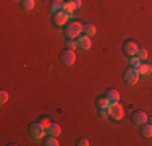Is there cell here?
<instances>
[{"instance_id":"cell-1","label":"cell","mask_w":152,"mask_h":146,"mask_svg":"<svg viewBox=\"0 0 152 146\" xmlns=\"http://www.w3.org/2000/svg\"><path fill=\"white\" fill-rule=\"evenodd\" d=\"M83 26H84L83 23L71 20L70 23H66V26H65V36H66L68 39L79 38V36H81V32H83Z\"/></svg>"},{"instance_id":"cell-2","label":"cell","mask_w":152,"mask_h":146,"mask_svg":"<svg viewBox=\"0 0 152 146\" xmlns=\"http://www.w3.org/2000/svg\"><path fill=\"white\" fill-rule=\"evenodd\" d=\"M139 70L134 67H128L125 72H123V80H125V83L126 85H129V86H133V85H136L137 81H139Z\"/></svg>"},{"instance_id":"cell-3","label":"cell","mask_w":152,"mask_h":146,"mask_svg":"<svg viewBox=\"0 0 152 146\" xmlns=\"http://www.w3.org/2000/svg\"><path fill=\"white\" fill-rule=\"evenodd\" d=\"M45 133H47V130L39 123V120L37 122H32L29 125V135H31L32 140H42Z\"/></svg>"},{"instance_id":"cell-4","label":"cell","mask_w":152,"mask_h":146,"mask_svg":"<svg viewBox=\"0 0 152 146\" xmlns=\"http://www.w3.org/2000/svg\"><path fill=\"white\" fill-rule=\"evenodd\" d=\"M70 21V18H68V15L63 12V10H60V12H55L52 15V23L53 26L57 28H61V26H66V23Z\"/></svg>"},{"instance_id":"cell-5","label":"cell","mask_w":152,"mask_h":146,"mask_svg":"<svg viewBox=\"0 0 152 146\" xmlns=\"http://www.w3.org/2000/svg\"><path fill=\"white\" fill-rule=\"evenodd\" d=\"M60 60L63 65H66V67H71V65H75L76 62V52L71 49H65L63 52L60 54Z\"/></svg>"},{"instance_id":"cell-6","label":"cell","mask_w":152,"mask_h":146,"mask_svg":"<svg viewBox=\"0 0 152 146\" xmlns=\"http://www.w3.org/2000/svg\"><path fill=\"white\" fill-rule=\"evenodd\" d=\"M123 54H125L126 57H133V55H136L137 54V49H139V46L136 44V41H125L123 42Z\"/></svg>"},{"instance_id":"cell-7","label":"cell","mask_w":152,"mask_h":146,"mask_svg":"<svg viewBox=\"0 0 152 146\" xmlns=\"http://www.w3.org/2000/svg\"><path fill=\"white\" fill-rule=\"evenodd\" d=\"M110 117L113 120H117V122H120V120L125 117V109H123L121 104H118V102H113L110 107Z\"/></svg>"},{"instance_id":"cell-8","label":"cell","mask_w":152,"mask_h":146,"mask_svg":"<svg viewBox=\"0 0 152 146\" xmlns=\"http://www.w3.org/2000/svg\"><path fill=\"white\" fill-rule=\"evenodd\" d=\"M147 119H149V115H147L144 111H136L134 114H133V123L137 125V127L144 125V123L147 122Z\"/></svg>"},{"instance_id":"cell-9","label":"cell","mask_w":152,"mask_h":146,"mask_svg":"<svg viewBox=\"0 0 152 146\" xmlns=\"http://www.w3.org/2000/svg\"><path fill=\"white\" fill-rule=\"evenodd\" d=\"M76 41H78V47H79L81 50H89V49H91V46H92L91 36H86V34L76 38Z\"/></svg>"},{"instance_id":"cell-10","label":"cell","mask_w":152,"mask_h":146,"mask_svg":"<svg viewBox=\"0 0 152 146\" xmlns=\"http://www.w3.org/2000/svg\"><path fill=\"white\" fill-rule=\"evenodd\" d=\"M139 75L141 76H147V75H151L152 73V65L151 63H147V62H142V63L139 65Z\"/></svg>"},{"instance_id":"cell-11","label":"cell","mask_w":152,"mask_h":146,"mask_svg":"<svg viewBox=\"0 0 152 146\" xmlns=\"http://www.w3.org/2000/svg\"><path fill=\"white\" fill-rule=\"evenodd\" d=\"M65 2H66V0H52V3H50V12L55 13V12H60V10H63Z\"/></svg>"},{"instance_id":"cell-12","label":"cell","mask_w":152,"mask_h":146,"mask_svg":"<svg viewBox=\"0 0 152 146\" xmlns=\"http://www.w3.org/2000/svg\"><path fill=\"white\" fill-rule=\"evenodd\" d=\"M105 97L112 102V104H113V102H118V101H120V94H118L117 89H107Z\"/></svg>"},{"instance_id":"cell-13","label":"cell","mask_w":152,"mask_h":146,"mask_svg":"<svg viewBox=\"0 0 152 146\" xmlns=\"http://www.w3.org/2000/svg\"><path fill=\"white\" fill-rule=\"evenodd\" d=\"M141 135L144 138H152V125L149 122H146L144 125H141Z\"/></svg>"},{"instance_id":"cell-14","label":"cell","mask_w":152,"mask_h":146,"mask_svg":"<svg viewBox=\"0 0 152 146\" xmlns=\"http://www.w3.org/2000/svg\"><path fill=\"white\" fill-rule=\"evenodd\" d=\"M61 133V128L58 123H50V127L47 128V135H52V136H58Z\"/></svg>"},{"instance_id":"cell-15","label":"cell","mask_w":152,"mask_h":146,"mask_svg":"<svg viewBox=\"0 0 152 146\" xmlns=\"http://www.w3.org/2000/svg\"><path fill=\"white\" fill-rule=\"evenodd\" d=\"M21 8L24 10V12H31L32 8H34V3H36V0H21Z\"/></svg>"},{"instance_id":"cell-16","label":"cell","mask_w":152,"mask_h":146,"mask_svg":"<svg viewBox=\"0 0 152 146\" xmlns=\"http://www.w3.org/2000/svg\"><path fill=\"white\" fill-rule=\"evenodd\" d=\"M110 105H102V107H99V117L100 119H107V117H110Z\"/></svg>"},{"instance_id":"cell-17","label":"cell","mask_w":152,"mask_h":146,"mask_svg":"<svg viewBox=\"0 0 152 146\" xmlns=\"http://www.w3.org/2000/svg\"><path fill=\"white\" fill-rule=\"evenodd\" d=\"M83 32H84L86 36H92L96 34V26H94V24H84V26H83Z\"/></svg>"},{"instance_id":"cell-18","label":"cell","mask_w":152,"mask_h":146,"mask_svg":"<svg viewBox=\"0 0 152 146\" xmlns=\"http://www.w3.org/2000/svg\"><path fill=\"white\" fill-rule=\"evenodd\" d=\"M142 63V60H141L137 55H133L129 57V67H134V68H139V65Z\"/></svg>"},{"instance_id":"cell-19","label":"cell","mask_w":152,"mask_h":146,"mask_svg":"<svg viewBox=\"0 0 152 146\" xmlns=\"http://www.w3.org/2000/svg\"><path fill=\"white\" fill-rule=\"evenodd\" d=\"M44 145H45V146H58V141H57V136H52V135H49V136L45 138Z\"/></svg>"},{"instance_id":"cell-20","label":"cell","mask_w":152,"mask_h":146,"mask_svg":"<svg viewBox=\"0 0 152 146\" xmlns=\"http://www.w3.org/2000/svg\"><path fill=\"white\" fill-rule=\"evenodd\" d=\"M136 55L139 57L141 60H146V58L149 57V54H147L146 47H141V46H139V49H137V54H136Z\"/></svg>"},{"instance_id":"cell-21","label":"cell","mask_w":152,"mask_h":146,"mask_svg":"<svg viewBox=\"0 0 152 146\" xmlns=\"http://www.w3.org/2000/svg\"><path fill=\"white\" fill-rule=\"evenodd\" d=\"M65 46H66V49L76 50V49H78V41H75V39H66V42H65Z\"/></svg>"},{"instance_id":"cell-22","label":"cell","mask_w":152,"mask_h":146,"mask_svg":"<svg viewBox=\"0 0 152 146\" xmlns=\"http://www.w3.org/2000/svg\"><path fill=\"white\" fill-rule=\"evenodd\" d=\"M39 123H41V125H42V127H44V128L47 130V128L50 127V123H52V122L49 120V117H47V115H42L41 119H39Z\"/></svg>"},{"instance_id":"cell-23","label":"cell","mask_w":152,"mask_h":146,"mask_svg":"<svg viewBox=\"0 0 152 146\" xmlns=\"http://www.w3.org/2000/svg\"><path fill=\"white\" fill-rule=\"evenodd\" d=\"M96 104H97V107H102V105H110L112 102L108 101V99H107L105 96H104V97H99V99L96 101Z\"/></svg>"},{"instance_id":"cell-24","label":"cell","mask_w":152,"mask_h":146,"mask_svg":"<svg viewBox=\"0 0 152 146\" xmlns=\"http://www.w3.org/2000/svg\"><path fill=\"white\" fill-rule=\"evenodd\" d=\"M7 101H8V91L2 89L0 91V104H7Z\"/></svg>"},{"instance_id":"cell-25","label":"cell","mask_w":152,"mask_h":146,"mask_svg":"<svg viewBox=\"0 0 152 146\" xmlns=\"http://www.w3.org/2000/svg\"><path fill=\"white\" fill-rule=\"evenodd\" d=\"M76 145H78V146H89V140L83 136V138H79V140H78V143H76Z\"/></svg>"},{"instance_id":"cell-26","label":"cell","mask_w":152,"mask_h":146,"mask_svg":"<svg viewBox=\"0 0 152 146\" xmlns=\"http://www.w3.org/2000/svg\"><path fill=\"white\" fill-rule=\"evenodd\" d=\"M66 2H70V3H71V5H73V7H75V8H76V10H78V8H79V7H81V5H83V2H81V0H66Z\"/></svg>"},{"instance_id":"cell-27","label":"cell","mask_w":152,"mask_h":146,"mask_svg":"<svg viewBox=\"0 0 152 146\" xmlns=\"http://www.w3.org/2000/svg\"><path fill=\"white\" fill-rule=\"evenodd\" d=\"M147 122H149L151 125H152V117H149V119H147Z\"/></svg>"},{"instance_id":"cell-28","label":"cell","mask_w":152,"mask_h":146,"mask_svg":"<svg viewBox=\"0 0 152 146\" xmlns=\"http://www.w3.org/2000/svg\"><path fill=\"white\" fill-rule=\"evenodd\" d=\"M18 2H21V0H18Z\"/></svg>"}]
</instances>
